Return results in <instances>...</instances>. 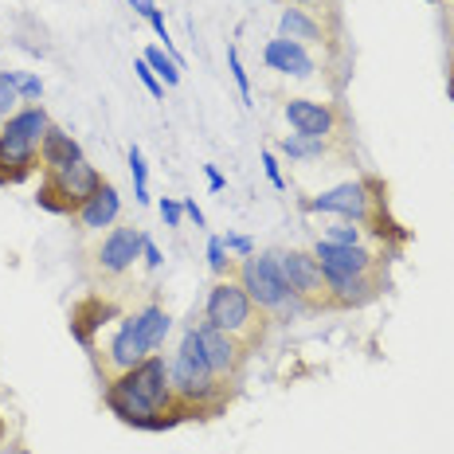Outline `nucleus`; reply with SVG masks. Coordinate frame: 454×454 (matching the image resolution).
<instances>
[{
	"mask_svg": "<svg viewBox=\"0 0 454 454\" xmlns=\"http://www.w3.org/2000/svg\"><path fill=\"white\" fill-rule=\"evenodd\" d=\"M35 160H40V145L20 141V137H12V134L0 129V184L24 181V176L35 168Z\"/></svg>",
	"mask_w": 454,
	"mask_h": 454,
	"instance_id": "f8f14e48",
	"label": "nucleus"
},
{
	"mask_svg": "<svg viewBox=\"0 0 454 454\" xmlns=\"http://www.w3.org/2000/svg\"><path fill=\"white\" fill-rule=\"evenodd\" d=\"M262 165H267V176H270V184H274V188H286V181H282V168H278V160H274V153H262Z\"/></svg>",
	"mask_w": 454,
	"mask_h": 454,
	"instance_id": "2f4dec72",
	"label": "nucleus"
},
{
	"mask_svg": "<svg viewBox=\"0 0 454 454\" xmlns=\"http://www.w3.org/2000/svg\"><path fill=\"white\" fill-rule=\"evenodd\" d=\"M118 314V309L110 306V301H102V298H90V301H82V306H74V314H71V333L82 340V345L90 348V337H94V329H102L106 321Z\"/></svg>",
	"mask_w": 454,
	"mask_h": 454,
	"instance_id": "f3484780",
	"label": "nucleus"
},
{
	"mask_svg": "<svg viewBox=\"0 0 454 454\" xmlns=\"http://www.w3.org/2000/svg\"><path fill=\"white\" fill-rule=\"evenodd\" d=\"M106 408L121 423H134V427H145V431L173 427L176 419L160 415L165 408H176L173 384H168V364L149 353L137 368H129V372H121L118 380L106 384Z\"/></svg>",
	"mask_w": 454,
	"mask_h": 454,
	"instance_id": "f257e3e1",
	"label": "nucleus"
},
{
	"mask_svg": "<svg viewBox=\"0 0 454 454\" xmlns=\"http://www.w3.org/2000/svg\"><path fill=\"white\" fill-rule=\"evenodd\" d=\"M16 71H0V126L16 114V102H20V90H16Z\"/></svg>",
	"mask_w": 454,
	"mask_h": 454,
	"instance_id": "5701e85b",
	"label": "nucleus"
},
{
	"mask_svg": "<svg viewBox=\"0 0 454 454\" xmlns=\"http://www.w3.org/2000/svg\"><path fill=\"white\" fill-rule=\"evenodd\" d=\"M274 262H278L290 294H294L306 309H333V294H329L325 270H321V262L314 259V254H306V251H274Z\"/></svg>",
	"mask_w": 454,
	"mask_h": 454,
	"instance_id": "423d86ee",
	"label": "nucleus"
},
{
	"mask_svg": "<svg viewBox=\"0 0 454 454\" xmlns=\"http://www.w3.org/2000/svg\"><path fill=\"white\" fill-rule=\"evenodd\" d=\"M126 4H129V8H134V12H137V16H145V20H149V16H153V12H157V0H126Z\"/></svg>",
	"mask_w": 454,
	"mask_h": 454,
	"instance_id": "72a5a7b5",
	"label": "nucleus"
},
{
	"mask_svg": "<svg viewBox=\"0 0 454 454\" xmlns=\"http://www.w3.org/2000/svg\"><path fill=\"white\" fill-rule=\"evenodd\" d=\"M227 63H231V74H235V82H239V94H243V106H251V82H247V71H243V59H239V51H227Z\"/></svg>",
	"mask_w": 454,
	"mask_h": 454,
	"instance_id": "a878e982",
	"label": "nucleus"
},
{
	"mask_svg": "<svg viewBox=\"0 0 454 454\" xmlns=\"http://www.w3.org/2000/svg\"><path fill=\"white\" fill-rule=\"evenodd\" d=\"M329 282V294H333V306L337 309H353V306H364L380 294V282L372 274H325Z\"/></svg>",
	"mask_w": 454,
	"mask_h": 454,
	"instance_id": "4468645a",
	"label": "nucleus"
},
{
	"mask_svg": "<svg viewBox=\"0 0 454 454\" xmlns=\"http://www.w3.org/2000/svg\"><path fill=\"white\" fill-rule=\"evenodd\" d=\"M278 40H290V43H321L325 35H321V27L309 20L301 8H286L278 20Z\"/></svg>",
	"mask_w": 454,
	"mask_h": 454,
	"instance_id": "6ab92c4d",
	"label": "nucleus"
},
{
	"mask_svg": "<svg viewBox=\"0 0 454 454\" xmlns=\"http://www.w3.org/2000/svg\"><path fill=\"white\" fill-rule=\"evenodd\" d=\"M98 184H102L98 168L79 157V160H71V165L47 168V181L40 184V192H35V204L47 207V212H55V215L79 212V207L98 192Z\"/></svg>",
	"mask_w": 454,
	"mask_h": 454,
	"instance_id": "39448f33",
	"label": "nucleus"
},
{
	"mask_svg": "<svg viewBox=\"0 0 454 454\" xmlns=\"http://www.w3.org/2000/svg\"><path fill=\"white\" fill-rule=\"evenodd\" d=\"M282 153H286L290 160H314V157H325L329 145L321 137H298V134H290L286 141H282Z\"/></svg>",
	"mask_w": 454,
	"mask_h": 454,
	"instance_id": "412c9836",
	"label": "nucleus"
},
{
	"mask_svg": "<svg viewBox=\"0 0 454 454\" xmlns=\"http://www.w3.org/2000/svg\"><path fill=\"white\" fill-rule=\"evenodd\" d=\"M118 212H121V200H118V192H114V184L102 181L98 184V192L90 196L87 204L79 207V223L87 227V231H98V227H110L114 220H118Z\"/></svg>",
	"mask_w": 454,
	"mask_h": 454,
	"instance_id": "dca6fc26",
	"label": "nucleus"
},
{
	"mask_svg": "<svg viewBox=\"0 0 454 454\" xmlns=\"http://www.w3.org/2000/svg\"><path fill=\"white\" fill-rule=\"evenodd\" d=\"M227 247H223V239H212L207 243V267H212L215 274H227Z\"/></svg>",
	"mask_w": 454,
	"mask_h": 454,
	"instance_id": "cd10ccee",
	"label": "nucleus"
},
{
	"mask_svg": "<svg viewBox=\"0 0 454 454\" xmlns=\"http://www.w3.org/2000/svg\"><path fill=\"white\" fill-rule=\"evenodd\" d=\"M141 243H145V235L137 227H114L106 239H102V247L94 251V267L106 274V278H118V274H126L141 259Z\"/></svg>",
	"mask_w": 454,
	"mask_h": 454,
	"instance_id": "1a4fd4ad",
	"label": "nucleus"
},
{
	"mask_svg": "<svg viewBox=\"0 0 454 454\" xmlns=\"http://www.w3.org/2000/svg\"><path fill=\"white\" fill-rule=\"evenodd\" d=\"M239 286L247 290V298L262 309V314H270L278 321L306 314V306L290 294V286H286V278H282L274 254H247V259L239 262Z\"/></svg>",
	"mask_w": 454,
	"mask_h": 454,
	"instance_id": "20e7f679",
	"label": "nucleus"
},
{
	"mask_svg": "<svg viewBox=\"0 0 454 454\" xmlns=\"http://www.w3.org/2000/svg\"><path fill=\"white\" fill-rule=\"evenodd\" d=\"M290 4H317V0H290Z\"/></svg>",
	"mask_w": 454,
	"mask_h": 454,
	"instance_id": "e433bc0d",
	"label": "nucleus"
},
{
	"mask_svg": "<svg viewBox=\"0 0 454 454\" xmlns=\"http://www.w3.org/2000/svg\"><path fill=\"white\" fill-rule=\"evenodd\" d=\"M196 333H200V345H204V356H207V364H212V372H215V380L227 384L235 372H239V364H243V356H247V345H239L231 333H223V329H215V325H196Z\"/></svg>",
	"mask_w": 454,
	"mask_h": 454,
	"instance_id": "9d476101",
	"label": "nucleus"
},
{
	"mask_svg": "<svg viewBox=\"0 0 454 454\" xmlns=\"http://www.w3.org/2000/svg\"><path fill=\"white\" fill-rule=\"evenodd\" d=\"M262 59H267L270 71L294 74V79H309V74H314V59L306 55V47L290 43V40H270L262 47Z\"/></svg>",
	"mask_w": 454,
	"mask_h": 454,
	"instance_id": "2eb2a0df",
	"label": "nucleus"
},
{
	"mask_svg": "<svg viewBox=\"0 0 454 454\" xmlns=\"http://www.w3.org/2000/svg\"><path fill=\"white\" fill-rule=\"evenodd\" d=\"M329 243H340V247H361V227H353V223H337V227H329V235H325Z\"/></svg>",
	"mask_w": 454,
	"mask_h": 454,
	"instance_id": "393cba45",
	"label": "nucleus"
},
{
	"mask_svg": "<svg viewBox=\"0 0 454 454\" xmlns=\"http://www.w3.org/2000/svg\"><path fill=\"white\" fill-rule=\"evenodd\" d=\"M204 321L215 329H223V333H231L239 345H259L262 337V309L254 306L247 298V290L239 286V282L223 278L212 286V294H207V306H204Z\"/></svg>",
	"mask_w": 454,
	"mask_h": 454,
	"instance_id": "7ed1b4c3",
	"label": "nucleus"
},
{
	"mask_svg": "<svg viewBox=\"0 0 454 454\" xmlns=\"http://www.w3.org/2000/svg\"><path fill=\"white\" fill-rule=\"evenodd\" d=\"M79 157H82V149L71 134H63V129H55V126L43 134V141H40V165L43 168L71 165V160H79Z\"/></svg>",
	"mask_w": 454,
	"mask_h": 454,
	"instance_id": "a211bd4d",
	"label": "nucleus"
},
{
	"mask_svg": "<svg viewBox=\"0 0 454 454\" xmlns=\"http://www.w3.org/2000/svg\"><path fill=\"white\" fill-rule=\"evenodd\" d=\"M145 63L153 67V74H160V79H165V87H176V82H181L176 59L165 51V47H149V51H145Z\"/></svg>",
	"mask_w": 454,
	"mask_h": 454,
	"instance_id": "4be33fe9",
	"label": "nucleus"
},
{
	"mask_svg": "<svg viewBox=\"0 0 454 454\" xmlns=\"http://www.w3.org/2000/svg\"><path fill=\"white\" fill-rule=\"evenodd\" d=\"M309 254L321 262V270H325V274H372L376 262H380L372 251H364V247H340V243H329V239H317Z\"/></svg>",
	"mask_w": 454,
	"mask_h": 454,
	"instance_id": "9b49d317",
	"label": "nucleus"
},
{
	"mask_svg": "<svg viewBox=\"0 0 454 454\" xmlns=\"http://www.w3.org/2000/svg\"><path fill=\"white\" fill-rule=\"evenodd\" d=\"M204 173H207V184H212V192H220V188L227 184L223 176H220V168H215V165H204Z\"/></svg>",
	"mask_w": 454,
	"mask_h": 454,
	"instance_id": "f704fd0d",
	"label": "nucleus"
},
{
	"mask_svg": "<svg viewBox=\"0 0 454 454\" xmlns=\"http://www.w3.org/2000/svg\"><path fill=\"white\" fill-rule=\"evenodd\" d=\"M223 247H227V251H235V254H243V259H247V254H254V243L247 239V235H227Z\"/></svg>",
	"mask_w": 454,
	"mask_h": 454,
	"instance_id": "7c9ffc66",
	"label": "nucleus"
},
{
	"mask_svg": "<svg viewBox=\"0 0 454 454\" xmlns=\"http://www.w3.org/2000/svg\"><path fill=\"white\" fill-rule=\"evenodd\" d=\"M447 90H450V98H454V71H450V87Z\"/></svg>",
	"mask_w": 454,
	"mask_h": 454,
	"instance_id": "4c0bfd02",
	"label": "nucleus"
},
{
	"mask_svg": "<svg viewBox=\"0 0 454 454\" xmlns=\"http://www.w3.org/2000/svg\"><path fill=\"white\" fill-rule=\"evenodd\" d=\"M160 220H165L168 227H181V220H184V204H176V200H160Z\"/></svg>",
	"mask_w": 454,
	"mask_h": 454,
	"instance_id": "c85d7f7f",
	"label": "nucleus"
},
{
	"mask_svg": "<svg viewBox=\"0 0 454 454\" xmlns=\"http://www.w3.org/2000/svg\"><path fill=\"white\" fill-rule=\"evenodd\" d=\"M286 121L294 126L298 137H321L325 141L333 134V110L321 106V102H309V98H290L286 102Z\"/></svg>",
	"mask_w": 454,
	"mask_h": 454,
	"instance_id": "ddd939ff",
	"label": "nucleus"
},
{
	"mask_svg": "<svg viewBox=\"0 0 454 454\" xmlns=\"http://www.w3.org/2000/svg\"><path fill=\"white\" fill-rule=\"evenodd\" d=\"M129 168H134V184H137V204H149V168H145V157H141V149H137V145L129 149Z\"/></svg>",
	"mask_w": 454,
	"mask_h": 454,
	"instance_id": "b1692460",
	"label": "nucleus"
},
{
	"mask_svg": "<svg viewBox=\"0 0 454 454\" xmlns=\"http://www.w3.org/2000/svg\"><path fill=\"white\" fill-rule=\"evenodd\" d=\"M145 356H149V345L137 333V321L134 317H121V325H118V333H114V340L98 353V364H102V372H106V380H118L121 372L137 368Z\"/></svg>",
	"mask_w": 454,
	"mask_h": 454,
	"instance_id": "6e6552de",
	"label": "nucleus"
},
{
	"mask_svg": "<svg viewBox=\"0 0 454 454\" xmlns=\"http://www.w3.org/2000/svg\"><path fill=\"white\" fill-rule=\"evenodd\" d=\"M168 384H173L176 408H181L184 415H188V411H200L204 403H212V400H220V387H223V384L215 380L212 364H207L196 325L184 333L181 348H176V356L168 361Z\"/></svg>",
	"mask_w": 454,
	"mask_h": 454,
	"instance_id": "f03ea898",
	"label": "nucleus"
},
{
	"mask_svg": "<svg viewBox=\"0 0 454 454\" xmlns=\"http://www.w3.org/2000/svg\"><path fill=\"white\" fill-rule=\"evenodd\" d=\"M134 71H137V79H141V82H145V90H149V94H153V98H165V82H160V79H157V74H153V67H149V63H145V59H141V63H137V67H134Z\"/></svg>",
	"mask_w": 454,
	"mask_h": 454,
	"instance_id": "bb28decb",
	"label": "nucleus"
},
{
	"mask_svg": "<svg viewBox=\"0 0 454 454\" xmlns=\"http://www.w3.org/2000/svg\"><path fill=\"white\" fill-rule=\"evenodd\" d=\"M184 215H188V220H192L196 227H204V212L196 207V200H184Z\"/></svg>",
	"mask_w": 454,
	"mask_h": 454,
	"instance_id": "c9c22d12",
	"label": "nucleus"
},
{
	"mask_svg": "<svg viewBox=\"0 0 454 454\" xmlns=\"http://www.w3.org/2000/svg\"><path fill=\"white\" fill-rule=\"evenodd\" d=\"M134 321H137V333H141V340L149 345V353L165 340V333H168V314L160 306H145V309H137L134 314Z\"/></svg>",
	"mask_w": 454,
	"mask_h": 454,
	"instance_id": "aec40b11",
	"label": "nucleus"
},
{
	"mask_svg": "<svg viewBox=\"0 0 454 454\" xmlns=\"http://www.w3.org/2000/svg\"><path fill=\"white\" fill-rule=\"evenodd\" d=\"M141 259H145V267H160V262H165V259H160V251H157V243H153V239L141 243Z\"/></svg>",
	"mask_w": 454,
	"mask_h": 454,
	"instance_id": "473e14b6",
	"label": "nucleus"
},
{
	"mask_svg": "<svg viewBox=\"0 0 454 454\" xmlns=\"http://www.w3.org/2000/svg\"><path fill=\"white\" fill-rule=\"evenodd\" d=\"M16 90H20V98H40V94H43V82L32 79V74H20V79H16Z\"/></svg>",
	"mask_w": 454,
	"mask_h": 454,
	"instance_id": "c756f323",
	"label": "nucleus"
},
{
	"mask_svg": "<svg viewBox=\"0 0 454 454\" xmlns=\"http://www.w3.org/2000/svg\"><path fill=\"white\" fill-rule=\"evenodd\" d=\"M372 188L376 184H368V181H348V184H337V188H329V192L314 196L306 207L309 212H333L348 223H368L376 200H380V196H372Z\"/></svg>",
	"mask_w": 454,
	"mask_h": 454,
	"instance_id": "0eeeda50",
	"label": "nucleus"
}]
</instances>
